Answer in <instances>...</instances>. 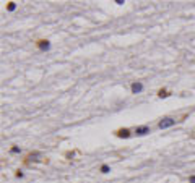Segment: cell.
<instances>
[{
	"label": "cell",
	"mask_w": 195,
	"mask_h": 183,
	"mask_svg": "<svg viewBox=\"0 0 195 183\" xmlns=\"http://www.w3.org/2000/svg\"><path fill=\"white\" fill-rule=\"evenodd\" d=\"M99 172H101V173H104V175H106V173H109V172H111V167H109V165H107V164H102L101 167H99Z\"/></svg>",
	"instance_id": "ba28073f"
},
{
	"label": "cell",
	"mask_w": 195,
	"mask_h": 183,
	"mask_svg": "<svg viewBox=\"0 0 195 183\" xmlns=\"http://www.w3.org/2000/svg\"><path fill=\"white\" fill-rule=\"evenodd\" d=\"M130 91H132V94H138L143 91V83L142 81H133L132 84H130Z\"/></svg>",
	"instance_id": "8992f818"
},
{
	"label": "cell",
	"mask_w": 195,
	"mask_h": 183,
	"mask_svg": "<svg viewBox=\"0 0 195 183\" xmlns=\"http://www.w3.org/2000/svg\"><path fill=\"white\" fill-rule=\"evenodd\" d=\"M156 96L160 97V99H166V97H169V96H172V93H171L169 89H166V87H161V89H158V93H156Z\"/></svg>",
	"instance_id": "52a82bcc"
},
{
	"label": "cell",
	"mask_w": 195,
	"mask_h": 183,
	"mask_svg": "<svg viewBox=\"0 0 195 183\" xmlns=\"http://www.w3.org/2000/svg\"><path fill=\"white\" fill-rule=\"evenodd\" d=\"M34 46L38 50H41V52H47V50L50 49V41L49 39H34Z\"/></svg>",
	"instance_id": "277c9868"
},
{
	"label": "cell",
	"mask_w": 195,
	"mask_h": 183,
	"mask_svg": "<svg viewBox=\"0 0 195 183\" xmlns=\"http://www.w3.org/2000/svg\"><path fill=\"white\" fill-rule=\"evenodd\" d=\"M75 152H77V151H65V152H63V156L69 159V161H72V157L75 156Z\"/></svg>",
	"instance_id": "8fae6325"
},
{
	"label": "cell",
	"mask_w": 195,
	"mask_h": 183,
	"mask_svg": "<svg viewBox=\"0 0 195 183\" xmlns=\"http://www.w3.org/2000/svg\"><path fill=\"white\" fill-rule=\"evenodd\" d=\"M112 134L119 140H130L135 133H133V128H117L112 131Z\"/></svg>",
	"instance_id": "3957f363"
},
{
	"label": "cell",
	"mask_w": 195,
	"mask_h": 183,
	"mask_svg": "<svg viewBox=\"0 0 195 183\" xmlns=\"http://www.w3.org/2000/svg\"><path fill=\"white\" fill-rule=\"evenodd\" d=\"M189 183H195V175H190L189 177Z\"/></svg>",
	"instance_id": "5bb4252c"
},
{
	"label": "cell",
	"mask_w": 195,
	"mask_h": 183,
	"mask_svg": "<svg viewBox=\"0 0 195 183\" xmlns=\"http://www.w3.org/2000/svg\"><path fill=\"white\" fill-rule=\"evenodd\" d=\"M185 118H189V112L179 115V117H171V115H168V117H163V118L158 120V128H160V130L171 128V126H174L176 123H182Z\"/></svg>",
	"instance_id": "7a4b0ae2"
},
{
	"label": "cell",
	"mask_w": 195,
	"mask_h": 183,
	"mask_svg": "<svg viewBox=\"0 0 195 183\" xmlns=\"http://www.w3.org/2000/svg\"><path fill=\"white\" fill-rule=\"evenodd\" d=\"M133 133H135V136H146L148 133H151V128L148 125H138L133 128Z\"/></svg>",
	"instance_id": "5b68a950"
},
{
	"label": "cell",
	"mask_w": 195,
	"mask_h": 183,
	"mask_svg": "<svg viewBox=\"0 0 195 183\" xmlns=\"http://www.w3.org/2000/svg\"><path fill=\"white\" fill-rule=\"evenodd\" d=\"M49 164V157H46V156H42V152L41 151H29V152H26L25 156H23V165H26V167H29V165H33V164Z\"/></svg>",
	"instance_id": "6da1fadb"
},
{
	"label": "cell",
	"mask_w": 195,
	"mask_h": 183,
	"mask_svg": "<svg viewBox=\"0 0 195 183\" xmlns=\"http://www.w3.org/2000/svg\"><path fill=\"white\" fill-rule=\"evenodd\" d=\"M189 138H190V140H195V130H193V131H190V133H189Z\"/></svg>",
	"instance_id": "4fadbf2b"
},
{
	"label": "cell",
	"mask_w": 195,
	"mask_h": 183,
	"mask_svg": "<svg viewBox=\"0 0 195 183\" xmlns=\"http://www.w3.org/2000/svg\"><path fill=\"white\" fill-rule=\"evenodd\" d=\"M17 8V3L15 2H7V11H13Z\"/></svg>",
	"instance_id": "30bf717a"
},
{
	"label": "cell",
	"mask_w": 195,
	"mask_h": 183,
	"mask_svg": "<svg viewBox=\"0 0 195 183\" xmlns=\"http://www.w3.org/2000/svg\"><path fill=\"white\" fill-rule=\"evenodd\" d=\"M15 177H17V178H23V177H25V173H23V170H15Z\"/></svg>",
	"instance_id": "7c38bea8"
},
{
	"label": "cell",
	"mask_w": 195,
	"mask_h": 183,
	"mask_svg": "<svg viewBox=\"0 0 195 183\" xmlns=\"http://www.w3.org/2000/svg\"><path fill=\"white\" fill-rule=\"evenodd\" d=\"M10 152H11V154H20V152H21V148H20V146H17V144H13V146L10 148Z\"/></svg>",
	"instance_id": "9c48e42d"
}]
</instances>
